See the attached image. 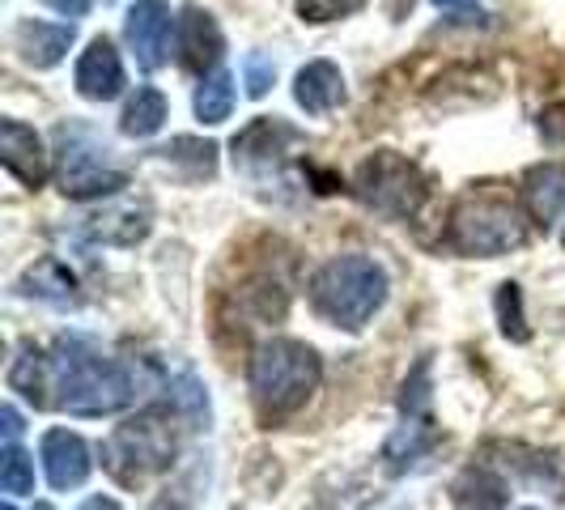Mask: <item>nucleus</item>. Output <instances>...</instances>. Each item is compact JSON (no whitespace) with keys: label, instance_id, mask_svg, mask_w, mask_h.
<instances>
[{"label":"nucleus","instance_id":"1","mask_svg":"<svg viewBox=\"0 0 565 510\" xmlns=\"http://www.w3.org/2000/svg\"><path fill=\"white\" fill-rule=\"evenodd\" d=\"M52 408L73 417H107L132 400L137 379L98 340L60 337L52 349Z\"/></svg>","mask_w":565,"mask_h":510},{"label":"nucleus","instance_id":"2","mask_svg":"<svg viewBox=\"0 0 565 510\" xmlns=\"http://www.w3.org/2000/svg\"><path fill=\"white\" fill-rule=\"evenodd\" d=\"M247 383H252V404L259 413V422L277 425L285 417H294L298 408H307V400L323 383V362L302 340L268 337L255 344Z\"/></svg>","mask_w":565,"mask_h":510},{"label":"nucleus","instance_id":"3","mask_svg":"<svg viewBox=\"0 0 565 510\" xmlns=\"http://www.w3.org/2000/svg\"><path fill=\"white\" fill-rule=\"evenodd\" d=\"M387 302V273L370 255H332L311 277V307L344 332H362Z\"/></svg>","mask_w":565,"mask_h":510},{"label":"nucleus","instance_id":"4","mask_svg":"<svg viewBox=\"0 0 565 510\" xmlns=\"http://www.w3.org/2000/svg\"><path fill=\"white\" fill-rule=\"evenodd\" d=\"M527 243V217L523 209L502 192H468L451 209V226H447V247L459 255H507Z\"/></svg>","mask_w":565,"mask_h":510},{"label":"nucleus","instance_id":"5","mask_svg":"<svg viewBox=\"0 0 565 510\" xmlns=\"http://www.w3.org/2000/svg\"><path fill=\"white\" fill-rule=\"evenodd\" d=\"M174 417L170 408H145L124 425H115V434L103 447V459L124 485H137L153 472H162L174 464Z\"/></svg>","mask_w":565,"mask_h":510},{"label":"nucleus","instance_id":"6","mask_svg":"<svg viewBox=\"0 0 565 510\" xmlns=\"http://www.w3.org/2000/svg\"><path fill=\"white\" fill-rule=\"evenodd\" d=\"M353 192L366 200L374 213L392 222H413L429 200V179L417 162H408L396 149H379L353 174Z\"/></svg>","mask_w":565,"mask_h":510},{"label":"nucleus","instance_id":"7","mask_svg":"<svg viewBox=\"0 0 565 510\" xmlns=\"http://www.w3.org/2000/svg\"><path fill=\"white\" fill-rule=\"evenodd\" d=\"M56 183L68 200H103L128 183V170L115 167L111 149L89 141L85 132H60Z\"/></svg>","mask_w":565,"mask_h":510},{"label":"nucleus","instance_id":"8","mask_svg":"<svg viewBox=\"0 0 565 510\" xmlns=\"http://www.w3.org/2000/svg\"><path fill=\"white\" fill-rule=\"evenodd\" d=\"M302 145V132L289 128L277 115H259L252 119L238 137H234V167L247 170L252 179H268V174H281L289 149Z\"/></svg>","mask_w":565,"mask_h":510},{"label":"nucleus","instance_id":"9","mask_svg":"<svg viewBox=\"0 0 565 510\" xmlns=\"http://www.w3.org/2000/svg\"><path fill=\"white\" fill-rule=\"evenodd\" d=\"M179 26V18H170L167 0H137L124 18V34L128 47L145 73H158L170 60V30Z\"/></svg>","mask_w":565,"mask_h":510},{"label":"nucleus","instance_id":"10","mask_svg":"<svg viewBox=\"0 0 565 510\" xmlns=\"http://www.w3.org/2000/svg\"><path fill=\"white\" fill-rule=\"evenodd\" d=\"M174 43H179V64L196 77H209L222 68V52H226V39H222V26L209 9L200 4H188L179 26H174Z\"/></svg>","mask_w":565,"mask_h":510},{"label":"nucleus","instance_id":"11","mask_svg":"<svg viewBox=\"0 0 565 510\" xmlns=\"http://www.w3.org/2000/svg\"><path fill=\"white\" fill-rule=\"evenodd\" d=\"M73 85H77V94L89 98V103H111V98H119V89L128 85V77H124V60H119V52H115V43L107 34L89 39V47L77 60Z\"/></svg>","mask_w":565,"mask_h":510},{"label":"nucleus","instance_id":"12","mask_svg":"<svg viewBox=\"0 0 565 510\" xmlns=\"http://www.w3.org/2000/svg\"><path fill=\"white\" fill-rule=\"evenodd\" d=\"M43 472H47V485L52 489H77V485L89 481V468H94V459H89V447H85L82 434H73V429H47L43 434Z\"/></svg>","mask_w":565,"mask_h":510},{"label":"nucleus","instance_id":"13","mask_svg":"<svg viewBox=\"0 0 565 510\" xmlns=\"http://www.w3.org/2000/svg\"><path fill=\"white\" fill-rule=\"evenodd\" d=\"M0 162L13 179H22L26 188H43L47 179V153L39 132L22 119H4L0 124Z\"/></svg>","mask_w":565,"mask_h":510},{"label":"nucleus","instance_id":"14","mask_svg":"<svg viewBox=\"0 0 565 510\" xmlns=\"http://www.w3.org/2000/svg\"><path fill=\"white\" fill-rule=\"evenodd\" d=\"M13 43L30 68H56L68 56V47L77 43V30L68 22H39V18H22L13 30Z\"/></svg>","mask_w":565,"mask_h":510},{"label":"nucleus","instance_id":"15","mask_svg":"<svg viewBox=\"0 0 565 510\" xmlns=\"http://www.w3.org/2000/svg\"><path fill=\"white\" fill-rule=\"evenodd\" d=\"M294 98L307 115H328L344 103V77L332 60H311L294 77Z\"/></svg>","mask_w":565,"mask_h":510},{"label":"nucleus","instance_id":"16","mask_svg":"<svg viewBox=\"0 0 565 510\" xmlns=\"http://www.w3.org/2000/svg\"><path fill=\"white\" fill-rule=\"evenodd\" d=\"M438 447V429H434V413H404L396 425V434L387 438L383 459L392 472H404L413 464H422L425 455Z\"/></svg>","mask_w":565,"mask_h":510},{"label":"nucleus","instance_id":"17","mask_svg":"<svg viewBox=\"0 0 565 510\" xmlns=\"http://www.w3.org/2000/svg\"><path fill=\"white\" fill-rule=\"evenodd\" d=\"M455 510H507L510 485L489 468V464H468L451 481Z\"/></svg>","mask_w":565,"mask_h":510},{"label":"nucleus","instance_id":"18","mask_svg":"<svg viewBox=\"0 0 565 510\" xmlns=\"http://www.w3.org/2000/svg\"><path fill=\"white\" fill-rule=\"evenodd\" d=\"M523 204L532 213L536 226H553L565 213V167L548 162V167H532L523 179Z\"/></svg>","mask_w":565,"mask_h":510},{"label":"nucleus","instance_id":"19","mask_svg":"<svg viewBox=\"0 0 565 510\" xmlns=\"http://www.w3.org/2000/svg\"><path fill=\"white\" fill-rule=\"evenodd\" d=\"M9 387L34 408H52V358H43L34 344H22L9 366Z\"/></svg>","mask_w":565,"mask_h":510},{"label":"nucleus","instance_id":"20","mask_svg":"<svg viewBox=\"0 0 565 510\" xmlns=\"http://www.w3.org/2000/svg\"><path fill=\"white\" fill-rule=\"evenodd\" d=\"M149 234V209L137 204H124V209H107L98 217H85V238L94 243H119V247H132Z\"/></svg>","mask_w":565,"mask_h":510},{"label":"nucleus","instance_id":"21","mask_svg":"<svg viewBox=\"0 0 565 510\" xmlns=\"http://www.w3.org/2000/svg\"><path fill=\"white\" fill-rule=\"evenodd\" d=\"M22 294L30 298H43V302H56V307H73L82 294H77V277L68 273V264H60V259H39L34 268H26V277H22Z\"/></svg>","mask_w":565,"mask_h":510},{"label":"nucleus","instance_id":"22","mask_svg":"<svg viewBox=\"0 0 565 510\" xmlns=\"http://www.w3.org/2000/svg\"><path fill=\"white\" fill-rule=\"evenodd\" d=\"M167 94L162 89H153V85H141L132 98H128V107H124V119H119V132L124 137H153L162 124H167Z\"/></svg>","mask_w":565,"mask_h":510},{"label":"nucleus","instance_id":"23","mask_svg":"<svg viewBox=\"0 0 565 510\" xmlns=\"http://www.w3.org/2000/svg\"><path fill=\"white\" fill-rule=\"evenodd\" d=\"M192 107H196L200 124H226L230 115H234V77H230L226 68L200 77Z\"/></svg>","mask_w":565,"mask_h":510},{"label":"nucleus","instance_id":"24","mask_svg":"<svg viewBox=\"0 0 565 510\" xmlns=\"http://www.w3.org/2000/svg\"><path fill=\"white\" fill-rule=\"evenodd\" d=\"M162 162L170 167H188V179H213L217 174V145L196 141V137H174L167 149H158Z\"/></svg>","mask_w":565,"mask_h":510},{"label":"nucleus","instance_id":"25","mask_svg":"<svg viewBox=\"0 0 565 510\" xmlns=\"http://www.w3.org/2000/svg\"><path fill=\"white\" fill-rule=\"evenodd\" d=\"M0 489L9 498L34 493V459L18 443H4V455H0Z\"/></svg>","mask_w":565,"mask_h":510},{"label":"nucleus","instance_id":"26","mask_svg":"<svg viewBox=\"0 0 565 510\" xmlns=\"http://www.w3.org/2000/svg\"><path fill=\"white\" fill-rule=\"evenodd\" d=\"M493 307H498V323H502V337L510 340H523L532 337V328H527V315H523V289L514 281L498 285V298H493Z\"/></svg>","mask_w":565,"mask_h":510},{"label":"nucleus","instance_id":"27","mask_svg":"<svg viewBox=\"0 0 565 510\" xmlns=\"http://www.w3.org/2000/svg\"><path fill=\"white\" fill-rule=\"evenodd\" d=\"M170 400H174V413L192 422V429L209 425V396H204V387H200L192 374H183V379L174 383V396Z\"/></svg>","mask_w":565,"mask_h":510},{"label":"nucleus","instance_id":"28","mask_svg":"<svg viewBox=\"0 0 565 510\" xmlns=\"http://www.w3.org/2000/svg\"><path fill=\"white\" fill-rule=\"evenodd\" d=\"M366 0H298V18L302 22H337V18H349V13H358Z\"/></svg>","mask_w":565,"mask_h":510},{"label":"nucleus","instance_id":"29","mask_svg":"<svg viewBox=\"0 0 565 510\" xmlns=\"http://www.w3.org/2000/svg\"><path fill=\"white\" fill-rule=\"evenodd\" d=\"M243 82H247V94L252 98H264L273 82H277V64L273 56H264V52H252V56L243 60Z\"/></svg>","mask_w":565,"mask_h":510},{"label":"nucleus","instance_id":"30","mask_svg":"<svg viewBox=\"0 0 565 510\" xmlns=\"http://www.w3.org/2000/svg\"><path fill=\"white\" fill-rule=\"evenodd\" d=\"M47 9H56L64 18H85L89 9H94V0H43Z\"/></svg>","mask_w":565,"mask_h":510},{"label":"nucleus","instance_id":"31","mask_svg":"<svg viewBox=\"0 0 565 510\" xmlns=\"http://www.w3.org/2000/svg\"><path fill=\"white\" fill-rule=\"evenodd\" d=\"M0 422H4V443H18V434H22V417H18V408H13V404H4V408H0Z\"/></svg>","mask_w":565,"mask_h":510},{"label":"nucleus","instance_id":"32","mask_svg":"<svg viewBox=\"0 0 565 510\" xmlns=\"http://www.w3.org/2000/svg\"><path fill=\"white\" fill-rule=\"evenodd\" d=\"M77 510H119V502H115V498H103V493H98V498H85V502Z\"/></svg>","mask_w":565,"mask_h":510},{"label":"nucleus","instance_id":"33","mask_svg":"<svg viewBox=\"0 0 565 510\" xmlns=\"http://www.w3.org/2000/svg\"><path fill=\"white\" fill-rule=\"evenodd\" d=\"M149 510H183V507H179V502H170V498H162V502H153Z\"/></svg>","mask_w":565,"mask_h":510},{"label":"nucleus","instance_id":"34","mask_svg":"<svg viewBox=\"0 0 565 510\" xmlns=\"http://www.w3.org/2000/svg\"><path fill=\"white\" fill-rule=\"evenodd\" d=\"M34 510H56L52 502H34Z\"/></svg>","mask_w":565,"mask_h":510},{"label":"nucleus","instance_id":"35","mask_svg":"<svg viewBox=\"0 0 565 510\" xmlns=\"http://www.w3.org/2000/svg\"><path fill=\"white\" fill-rule=\"evenodd\" d=\"M0 510H18V507H13V502H4V507H0Z\"/></svg>","mask_w":565,"mask_h":510},{"label":"nucleus","instance_id":"36","mask_svg":"<svg viewBox=\"0 0 565 510\" xmlns=\"http://www.w3.org/2000/svg\"><path fill=\"white\" fill-rule=\"evenodd\" d=\"M434 4H455V0H434Z\"/></svg>","mask_w":565,"mask_h":510},{"label":"nucleus","instance_id":"37","mask_svg":"<svg viewBox=\"0 0 565 510\" xmlns=\"http://www.w3.org/2000/svg\"><path fill=\"white\" fill-rule=\"evenodd\" d=\"M523 510H536V507H523Z\"/></svg>","mask_w":565,"mask_h":510}]
</instances>
